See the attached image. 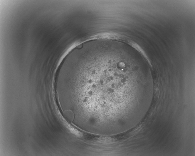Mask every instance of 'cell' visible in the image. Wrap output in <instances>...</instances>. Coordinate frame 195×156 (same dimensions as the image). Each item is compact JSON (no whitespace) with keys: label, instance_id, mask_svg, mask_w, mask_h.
Listing matches in <instances>:
<instances>
[{"label":"cell","instance_id":"6da1fadb","mask_svg":"<svg viewBox=\"0 0 195 156\" xmlns=\"http://www.w3.org/2000/svg\"><path fill=\"white\" fill-rule=\"evenodd\" d=\"M72 63L69 80L86 122L124 131L142 100L143 75L109 51L83 54Z\"/></svg>","mask_w":195,"mask_h":156}]
</instances>
